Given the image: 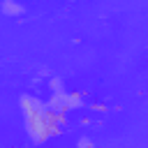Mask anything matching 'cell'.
<instances>
[{
  "label": "cell",
  "mask_w": 148,
  "mask_h": 148,
  "mask_svg": "<svg viewBox=\"0 0 148 148\" xmlns=\"http://www.w3.org/2000/svg\"><path fill=\"white\" fill-rule=\"evenodd\" d=\"M21 111H23V120H25V132L35 143L44 141L53 132V111L42 99L32 97V95H23Z\"/></svg>",
  "instance_id": "1"
},
{
  "label": "cell",
  "mask_w": 148,
  "mask_h": 148,
  "mask_svg": "<svg viewBox=\"0 0 148 148\" xmlns=\"http://www.w3.org/2000/svg\"><path fill=\"white\" fill-rule=\"evenodd\" d=\"M83 104L81 95L76 92H69L62 88V81L56 76L51 79V99H49V109L53 113H62V111H69V109H79Z\"/></svg>",
  "instance_id": "2"
},
{
  "label": "cell",
  "mask_w": 148,
  "mask_h": 148,
  "mask_svg": "<svg viewBox=\"0 0 148 148\" xmlns=\"http://www.w3.org/2000/svg\"><path fill=\"white\" fill-rule=\"evenodd\" d=\"M0 9H2L5 14H21V12H23V5H16V2H2Z\"/></svg>",
  "instance_id": "3"
},
{
  "label": "cell",
  "mask_w": 148,
  "mask_h": 148,
  "mask_svg": "<svg viewBox=\"0 0 148 148\" xmlns=\"http://www.w3.org/2000/svg\"><path fill=\"white\" fill-rule=\"evenodd\" d=\"M79 148H92V141L90 139H81L79 141Z\"/></svg>",
  "instance_id": "4"
}]
</instances>
